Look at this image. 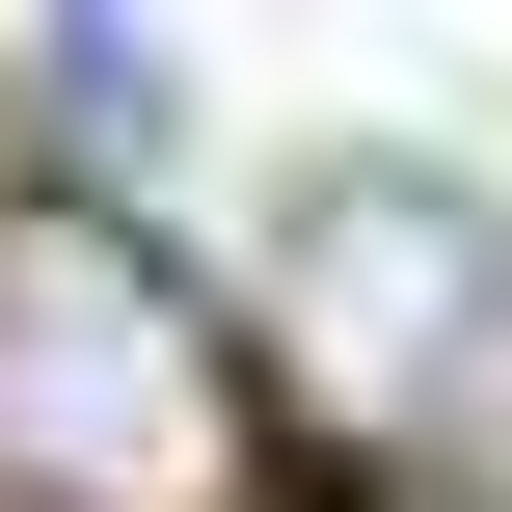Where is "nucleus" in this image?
Wrapping results in <instances>:
<instances>
[{
    "label": "nucleus",
    "instance_id": "f03ea898",
    "mask_svg": "<svg viewBox=\"0 0 512 512\" xmlns=\"http://www.w3.org/2000/svg\"><path fill=\"white\" fill-rule=\"evenodd\" d=\"M432 459H486V486H512V270H486V324H459V405H432Z\"/></svg>",
    "mask_w": 512,
    "mask_h": 512
},
{
    "label": "nucleus",
    "instance_id": "f257e3e1",
    "mask_svg": "<svg viewBox=\"0 0 512 512\" xmlns=\"http://www.w3.org/2000/svg\"><path fill=\"white\" fill-rule=\"evenodd\" d=\"M216 486H243V351L189 324V270L0 189V512H216Z\"/></svg>",
    "mask_w": 512,
    "mask_h": 512
}]
</instances>
